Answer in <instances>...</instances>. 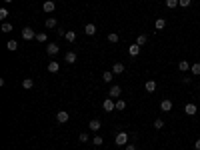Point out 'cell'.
Segmentation results:
<instances>
[{
	"instance_id": "12",
	"label": "cell",
	"mask_w": 200,
	"mask_h": 150,
	"mask_svg": "<svg viewBox=\"0 0 200 150\" xmlns=\"http://www.w3.org/2000/svg\"><path fill=\"white\" fill-rule=\"evenodd\" d=\"M128 54H130V56H138V54H140V46L138 44H132L130 48H128Z\"/></svg>"
},
{
	"instance_id": "19",
	"label": "cell",
	"mask_w": 200,
	"mask_h": 150,
	"mask_svg": "<svg viewBox=\"0 0 200 150\" xmlns=\"http://www.w3.org/2000/svg\"><path fill=\"white\" fill-rule=\"evenodd\" d=\"M6 48L10 50V52H14V50L18 48V42H16V40H8V42H6Z\"/></svg>"
},
{
	"instance_id": "31",
	"label": "cell",
	"mask_w": 200,
	"mask_h": 150,
	"mask_svg": "<svg viewBox=\"0 0 200 150\" xmlns=\"http://www.w3.org/2000/svg\"><path fill=\"white\" fill-rule=\"evenodd\" d=\"M56 26V18H48L46 20V28H54Z\"/></svg>"
},
{
	"instance_id": "3",
	"label": "cell",
	"mask_w": 200,
	"mask_h": 150,
	"mask_svg": "<svg viewBox=\"0 0 200 150\" xmlns=\"http://www.w3.org/2000/svg\"><path fill=\"white\" fill-rule=\"evenodd\" d=\"M102 108H104L106 112H112V110H116V102H114L112 98L108 96L106 100H104V104H102Z\"/></svg>"
},
{
	"instance_id": "35",
	"label": "cell",
	"mask_w": 200,
	"mask_h": 150,
	"mask_svg": "<svg viewBox=\"0 0 200 150\" xmlns=\"http://www.w3.org/2000/svg\"><path fill=\"white\" fill-rule=\"evenodd\" d=\"M166 6L168 8H176L178 6V0H166Z\"/></svg>"
},
{
	"instance_id": "2",
	"label": "cell",
	"mask_w": 200,
	"mask_h": 150,
	"mask_svg": "<svg viewBox=\"0 0 200 150\" xmlns=\"http://www.w3.org/2000/svg\"><path fill=\"white\" fill-rule=\"evenodd\" d=\"M22 38L24 40H36V32H34L30 26H26V28H22Z\"/></svg>"
},
{
	"instance_id": "24",
	"label": "cell",
	"mask_w": 200,
	"mask_h": 150,
	"mask_svg": "<svg viewBox=\"0 0 200 150\" xmlns=\"http://www.w3.org/2000/svg\"><path fill=\"white\" fill-rule=\"evenodd\" d=\"M48 40V34L46 32H38L36 34V42H46Z\"/></svg>"
},
{
	"instance_id": "15",
	"label": "cell",
	"mask_w": 200,
	"mask_h": 150,
	"mask_svg": "<svg viewBox=\"0 0 200 150\" xmlns=\"http://www.w3.org/2000/svg\"><path fill=\"white\" fill-rule=\"evenodd\" d=\"M144 88H146V92H154L156 90V80H148L146 84H144Z\"/></svg>"
},
{
	"instance_id": "21",
	"label": "cell",
	"mask_w": 200,
	"mask_h": 150,
	"mask_svg": "<svg viewBox=\"0 0 200 150\" xmlns=\"http://www.w3.org/2000/svg\"><path fill=\"white\" fill-rule=\"evenodd\" d=\"M92 144L94 146H102V144H104V138L100 136V134H96V136L92 138Z\"/></svg>"
},
{
	"instance_id": "9",
	"label": "cell",
	"mask_w": 200,
	"mask_h": 150,
	"mask_svg": "<svg viewBox=\"0 0 200 150\" xmlns=\"http://www.w3.org/2000/svg\"><path fill=\"white\" fill-rule=\"evenodd\" d=\"M42 10H44V12H54V2L52 0H46V2L42 4Z\"/></svg>"
},
{
	"instance_id": "18",
	"label": "cell",
	"mask_w": 200,
	"mask_h": 150,
	"mask_svg": "<svg viewBox=\"0 0 200 150\" xmlns=\"http://www.w3.org/2000/svg\"><path fill=\"white\" fill-rule=\"evenodd\" d=\"M64 38H66L68 42H74V40H76V32H74V30H68V32H64Z\"/></svg>"
},
{
	"instance_id": "30",
	"label": "cell",
	"mask_w": 200,
	"mask_h": 150,
	"mask_svg": "<svg viewBox=\"0 0 200 150\" xmlns=\"http://www.w3.org/2000/svg\"><path fill=\"white\" fill-rule=\"evenodd\" d=\"M126 108V102L124 100H116V110H124Z\"/></svg>"
},
{
	"instance_id": "17",
	"label": "cell",
	"mask_w": 200,
	"mask_h": 150,
	"mask_svg": "<svg viewBox=\"0 0 200 150\" xmlns=\"http://www.w3.org/2000/svg\"><path fill=\"white\" fill-rule=\"evenodd\" d=\"M64 60H66L68 64H74V62H76V52H66Z\"/></svg>"
},
{
	"instance_id": "16",
	"label": "cell",
	"mask_w": 200,
	"mask_h": 150,
	"mask_svg": "<svg viewBox=\"0 0 200 150\" xmlns=\"http://www.w3.org/2000/svg\"><path fill=\"white\" fill-rule=\"evenodd\" d=\"M84 32H86L88 36H94V34H96V26H94V24H86V26H84Z\"/></svg>"
},
{
	"instance_id": "6",
	"label": "cell",
	"mask_w": 200,
	"mask_h": 150,
	"mask_svg": "<svg viewBox=\"0 0 200 150\" xmlns=\"http://www.w3.org/2000/svg\"><path fill=\"white\" fill-rule=\"evenodd\" d=\"M160 110L162 112H170L172 110V100H162V102H160Z\"/></svg>"
},
{
	"instance_id": "4",
	"label": "cell",
	"mask_w": 200,
	"mask_h": 150,
	"mask_svg": "<svg viewBox=\"0 0 200 150\" xmlns=\"http://www.w3.org/2000/svg\"><path fill=\"white\" fill-rule=\"evenodd\" d=\"M68 118H70V114H68L66 110H60L58 114H56V120H58L60 124H66V122H68Z\"/></svg>"
},
{
	"instance_id": "34",
	"label": "cell",
	"mask_w": 200,
	"mask_h": 150,
	"mask_svg": "<svg viewBox=\"0 0 200 150\" xmlns=\"http://www.w3.org/2000/svg\"><path fill=\"white\" fill-rule=\"evenodd\" d=\"M0 18H2V20L8 18V8H0Z\"/></svg>"
},
{
	"instance_id": "11",
	"label": "cell",
	"mask_w": 200,
	"mask_h": 150,
	"mask_svg": "<svg viewBox=\"0 0 200 150\" xmlns=\"http://www.w3.org/2000/svg\"><path fill=\"white\" fill-rule=\"evenodd\" d=\"M58 70H60V64L56 62V60L48 62V72H52V74H54V72H58Z\"/></svg>"
},
{
	"instance_id": "8",
	"label": "cell",
	"mask_w": 200,
	"mask_h": 150,
	"mask_svg": "<svg viewBox=\"0 0 200 150\" xmlns=\"http://www.w3.org/2000/svg\"><path fill=\"white\" fill-rule=\"evenodd\" d=\"M196 110H198V108H196V104H186V106H184V112H186L188 116H194V114H196Z\"/></svg>"
},
{
	"instance_id": "28",
	"label": "cell",
	"mask_w": 200,
	"mask_h": 150,
	"mask_svg": "<svg viewBox=\"0 0 200 150\" xmlns=\"http://www.w3.org/2000/svg\"><path fill=\"white\" fill-rule=\"evenodd\" d=\"M108 42L116 44V42H118V34H116V32H110V34H108Z\"/></svg>"
},
{
	"instance_id": "36",
	"label": "cell",
	"mask_w": 200,
	"mask_h": 150,
	"mask_svg": "<svg viewBox=\"0 0 200 150\" xmlns=\"http://www.w3.org/2000/svg\"><path fill=\"white\" fill-rule=\"evenodd\" d=\"M126 150H136V146H134V144H130V142H128V144H126Z\"/></svg>"
},
{
	"instance_id": "37",
	"label": "cell",
	"mask_w": 200,
	"mask_h": 150,
	"mask_svg": "<svg viewBox=\"0 0 200 150\" xmlns=\"http://www.w3.org/2000/svg\"><path fill=\"white\" fill-rule=\"evenodd\" d=\"M194 148H196V150H200V138L196 140V142H194Z\"/></svg>"
},
{
	"instance_id": "27",
	"label": "cell",
	"mask_w": 200,
	"mask_h": 150,
	"mask_svg": "<svg viewBox=\"0 0 200 150\" xmlns=\"http://www.w3.org/2000/svg\"><path fill=\"white\" fill-rule=\"evenodd\" d=\"M154 128H156V130L164 128V120H162V118H156V120H154Z\"/></svg>"
},
{
	"instance_id": "38",
	"label": "cell",
	"mask_w": 200,
	"mask_h": 150,
	"mask_svg": "<svg viewBox=\"0 0 200 150\" xmlns=\"http://www.w3.org/2000/svg\"><path fill=\"white\" fill-rule=\"evenodd\" d=\"M4 2H6V4H10V2H12V0H4Z\"/></svg>"
},
{
	"instance_id": "22",
	"label": "cell",
	"mask_w": 200,
	"mask_h": 150,
	"mask_svg": "<svg viewBox=\"0 0 200 150\" xmlns=\"http://www.w3.org/2000/svg\"><path fill=\"white\" fill-rule=\"evenodd\" d=\"M164 26H166V20L164 18H156V30H164Z\"/></svg>"
},
{
	"instance_id": "26",
	"label": "cell",
	"mask_w": 200,
	"mask_h": 150,
	"mask_svg": "<svg viewBox=\"0 0 200 150\" xmlns=\"http://www.w3.org/2000/svg\"><path fill=\"white\" fill-rule=\"evenodd\" d=\"M146 34H138V38H136V44L138 46H142V44H146Z\"/></svg>"
},
{
	"instance_id": "13",
	"label": "cell",
	"mask_w": 200,
	"mask_h": 150,
	"mask_svg": "<svg viewBox=\"0 0 200 150\" xmlns=\"http://www.w3.org/2000/svg\"><path fill=\"white\" fill-rule=\"evenodd\" d=\"M32 86H34V80L32 78H24V80H22V88H24V90H30Z\"/></svg>"
},
{
	"instance_id": "1",
	"label": "cell",
	"mask_w": 200,
	"mask_h": 150,
	"mask_svg": "<svg viewBox=\"0 0 200 150\" xmlns=\"http://www.w3.org/2000/svg\"><path fill=\"white\" fill-rule=\"evenodd\" d=\"M128 138H130V134H126V132H118V134H116V138H114V142L118 144V146H126V144H128Z\"/></svg>"
},
{
	"instance_id": "39",
	"label": "cell",
	"mask_w": 200,
	"mask_h": 150,
	"mask_svg": "<svg viewBox=\"0 0 200 150\" xmlns=\"http://www.w3.org/2000/svg\"><path fill=\"white\" fill-rule=\"evenodd\" d=\"M198 98H200V96H198Z\"/></svg>"
},
{
	"instance_id": "7",
	"label": "cell",
	"mask_w": 200,
	"mask_h": 150,
	"mask_svg": "<svg viewBox=\"0 0 200 150\" xmlns=\"http://www.w3.org/2000/svg\"><path fill=\"white\" fill-rule=\"evenodd\" d=\"M58 50H60V46H58V44H48V46H46L48 56H54V54H58Z\"/></svg>"
},
{
	"instance_id": "25",
	"label": "cell",
	"mask_w": 200,
	"mask_h": 150,
	"mask_svg": "<svg viewBox=\"0 0 200 150\" xmlns=\"http://www.w3.org/2000/svg\"><path fill=\"white\" fill-rule=\"evenodd\" d=\"M190 72H192L194 76H198V74H200V62H196V64L190 66Z\"/></svg>"
},
{
	"instance_id": "5",
	"label": "cell",
	"mask_w": 200,
	"mask_h": 150,
	"mask_svg": "<svg viewBox=\"0 0 200 150\" xmlns=\"http://www.w3.org/2000/svg\"><path fill=\"white\" fill-rule=\"evenodd\" d=\"M108 94H110V98H118L120 94H122V88H120L118 84H114L112 88H110V92H108Z\"/></svg>"
},
{
	"instance_id": "14",
	"label": "cell",
	"mask_w": 200,
	"mask_h": 150,
	"mask_svg": "<svg viewBox=\"0 0 200 150\" xmlns=\"http://www.w3.org/2000/svg\"><path fill=\"white\" fill-rule=\"evenodd\" d=\"M112 72L114 74H122V72H124V64H122V62H116V64L112 66Z\"/></svg>"
},
{
	"instance_id": "33",
	"label": "cell",
	"mask_w": 200,
	"mask_h": 150,
	"mask_svg": "<svg viewBox=\"0 0 200 150\" xmlns=\"http://www.w3.org/2000/svg\"><path fill=\"white\" fill-rule=\"evenodd\" d=\"M78 140H80V142H88V140H90V138H88V134H86V132H80Z\"/></svg>"
},
{
	"instance_id": "29",
	"label": "cell",
	"mask_w": 200,
	"mask_h": 150,
	"mask_svg": "<svg viewBox=\"0 0 200 150\" xmlns=\"http://www.w3.org/2000/svg\"><path fill=\"white\" fill-rule=\"evenodd\" d=\"M2 32H12V24L10 22H2Z\"/></svg>"
},
{
	"instance_id": "20",
	"label": "cell",
	"mask_w": 200,
	"mask_h": 150,
	"mask_svg": "<svg viewBox=\"0 0 200 150\" xmlns=\"http://www.w3.org/2000/svg\"><path fill=\"white\" fill-rule=\"evenodd\" d=\"M112 78H114V72H104V74H102V80H104V82H106V84H108V82H112Z\"/></svg>"
},
{
	"instance_id": "32",
	"label": "cell",
	"mask_w": 200,
	"mask_h": 150,
	"mask_svg": "<svg viewBox=\"0 0 200 150\" xmlns=\"http://www.w3.org/2000/svg\"><path fill=\"white\" fill-rule=\"evenodd\" d=\"M190 2H192V0H178V6L188 8V6H190Z\"/></svg>"
},
{
	"instance_id": "23",
	"label": "cell",
	"mask_w": 200,
	"mask_h": 150,
	"mask_svg": "<svg viewBox=\"0 0 200 150\" xmlns=\"http://www.w3.org/2000/svg\"><path fill=\"white\" fill-rule=\"evenodd\" d=\"M178 68H180L182 72H186L188 68H190V64H188V60H180V62H178Z\"/></svg>"
},
{
	"instance_id": "10",
	"label": "cell",
	"mask_w": 200,
	"mask_h": 150,
	"mask_svg": "<svg viewBox=\"0 0 200 150\" xmlns=\"http://www.w3.org/2000/svg\"><path fill=\"white\" fill-rule=\"evenodd\" d=\"M88 126H90V130H92V132H98L102 124H100V120H96V118H94V120H90V124H88Z\"/></svg>"
}]
</instances>
